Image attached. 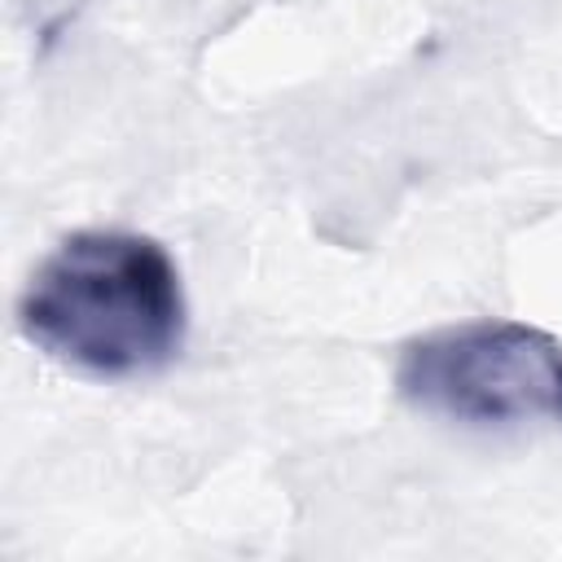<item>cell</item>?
<instances>
[{
    "label": "cell",
    "mask_w": 562,
    "mask_h": 562,
    "mask_svg": "<svg viewBox=\"0 0 562 562\" xmlns=\"http://www.w3.org/2000/svg\"><path fill=\"white\" fill-rule=\"evenodd\" d=\"M18 334L48 360L101 378H154L189 334V299L171 250L136 228L66 233L26 277Z\"/></svg>",
    "instance_id": "obj_1"
},
{
    "label": "cell",
    "mask_w": 562,
    "mask_h": 562,
    "mask_svg": "<svg viewBox=\"0 0 562 562\" xmlns=\"http://www.w3.org/2000/svg\"><path fill=\"white\" fill-rule=\"evenodd\" d=\"M395 395L461 426H562V342L527 321L479 316L413 334L395 351Z\"/></svg>",
    "instance_id": "obj_2"
}]
</instances>
